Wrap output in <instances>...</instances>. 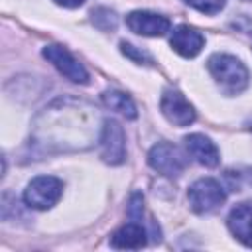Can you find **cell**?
Here are the masks:
<instances>
[{"mask_svg": "<svg viewBox=\"0 0 252 252\" xmlns=\"http://www.w3.org/2000/svg\"><path fill=\"white\" fill-rule=\"evenodd\" d=\"M209 73L224 94H238L248 87V69L244 63L228 53H215L207 61Z\"/></svg>", "mask_w": 252, "mask_h": 252, "instance_id": "6da1fadb", "label": "cell"}, {"mask_svg": "<svg viewBox=\"0 0 252 252\" xmlns=\"http://www.w3.org/2000/svg\"><path fill=\"white\" fill-rule=\"evenodd\" d=\"M63 193V183L53 175H39L32 179L24 191V203L32 209H51Z\"/></svg>", "mask_w": 252, "mask_h": 252, "instance_id": "7a4b0ae2", "label": "cell"}, {"mask_svg": "<svg viewBox=\"0 0 252 252\" xmlns=\"http://www.w3.org/2000/svg\"><path fill=\"white\" fill-rule=\"evenodd\" d=\"M187 199H189V205L195 213H211L224 203L226 193L217 179L203 177V179H197L189 187Z\"/></svg>", "mask_w": 252, "mask_h": 252, "instance_id": "3957f363", "label": "cell"}, {"mask_svg": "<svg viewBox=\"0 0 252 252\" xmlns=\"http://www.w3.org/2000/svg\"><path fill=\"white\" fill-rule=\"evenodd\" d=\"M148 163L152 169L167 177H177L187 167V159L181 150L169 142H158L148 154Z\"/></svg>", "mask_w": 252, "mask_h": 252, "instance_id": "277c9868", "label": "cell"}, {"mask_svg": "<svg viewBox=\"0 0 252 252\" xmlns=\"http://www.w3.org/2000/svg\"><path fill=\"white\" fill-rule=\"evenodd\" d=\"M43 57H45L61 75H65L69 81L79 83V85L89 83V73H87V69H85L63 45H57V43L45 45V47H43Z\"/></svg>", "mask_w": 252, "mask_h": 252, "instance_id": "5b68a950", "label": "cell"}, {"mask_svg": "<svg viewBox=\"0 0 252 252\" xmlns=\"http://www.w3.org/2000/svg\"><path fill=\"white\" fill-rule=\"evenodd\" d=\"M100 158L110 165H118L126 158V136L116 120H104L100 134Z\"/></svg>", "mask_w": 252, "mask_h": 252, "instance_id": "8992f818", "label": "cell"}, {"mask_svg": "<svg viewBox=\"0 0 252 252\" xmlns=\"http://www.w3.org/2000/svg\"><path fill=\"white\" fill-rule=\"evenodd\" d=\"M159 108H161V114L175 126H189L191 122H195L197 114H195V108L189 104V100L175 89H167L163 94H161V100H159Z\"/></svg>", "mask_w": 252, "mask_h": 252, "instance_id": "52a82bcc", "label": "cell"}, {"mask_svg": "<svg viewBox=\"0 0 252 252\" xmlns=\"http://www.w3.org/2000/svg\"><path fill=\"white\" fill-rule=\"evenodd\" d=\"M126 26L140 35L146 37H161L169 32L171 22L165 16L154 14V12H144V10H136L132 14L126 16Z\"/></svg>", "mask_w": 252, "mask_h": 252, "instance_id": "ba28073f", "label": "cell"}, {"mask_svg": "<svg viewBox=\"0 0 252 252\" xmlns=\"http://www.w3.org/2000/svg\"><path fill=\"white\" fill-rule=\"evenodd\" d=\"M169 43L171 47L181 55V57H195L201 53L203 45H205V37L195 30V28H189V26H177L173 32H171V37H169Z\"/></svg>", "mask_w": 252, "mask_h": 252, "instance_id": "9c48e42d", "label": "cell"}, {"mask_svg": "<svg viewBox=\"0 0 252 252\" xmlns=\"http://www.w3.org/2000/svg\"><path fill=\"white\" fill-rule=\"evenodd\" d=\"M185 148L195 158V161H199L205 167H217L220 163V154H219L217 146L203 134L185 136Z\"/></svg>", "mask_w": 252, "mask_h": 252, "instance_id": "30bf717a", "label": "cell"}, {"mask_svg": "<svg viewBox=\"0 0 252 252\" xmlns=\"http://www.w3.org/2000/svg\"><path fill=\"white\" fill-rule=\"evenodd\" d=\"M228 228L242 244L252 248V201H244L230 211Z\"/></svg>", "mask_w": 252, "mask_h": 252, "instance_id": "8fae6325", "label": "cell"}, {"mask_svg": "<svg viewBox=\"0 0 252 252\" xmlns=\"http://www.w3.org/2000/svg\"><path fill=\"white\" fill-rule=\"evenodd\" d=\"M146 230L138 220L126 222L124 226H120L112 236H110V246L118 248V250H138L142 246H146L148 238H146Z\"/></svg>", "mask_w": 252, "mask_h": 252, "instance_id": "7c38bea8", "label": "cell"}, {"mask_svg": "<svg viewBox=\"0 0 252 252\" xmlns=\"http://www.w3.org/2000/svg\"><path fill=\"white\" fill-rule=\"evenodd\" d=\"M102 100H104V104H106L110 110H116V112L124 114V116L130 118V120L138 116V110H136L134 100H132L128 94L120 93V91H106V93L102 94Z\"/></svg>", "mask_w": 252, "mask_h": 252, "instance_id": "4fadbf2b", "label": "cell"}, {"mask_svg": "<svg viewBox=\"0 0 252 252\" xmlns=\"http://www.w3.org/2000/svg\"><path fill=\"white\" fill-rule=\"evenodd\" d=\"M93 24L102 30V32H108V30H114L116 24H118V18L114 12H110L108 8H96L93 10Z\"/></svg>", "mask_w": 252, "mask_h": 252, "instance_id": "5bb4252c", "label": "cell"}, {"mask_svg": "<svg viewBox=\"0 0 252 252\" xmlns=\"http://www.w3.org/2000/svg\"><path fill=\"white\" fill-rule=\"evenodd\" d=\"M183 2L187 6L199 10L201 14H209V16L219 14L224 8V4H226V0H183Z\"/></svg>", "mask_w": 252, "mask_h": 252, "instance_id": "9a60e30c", "label": "cell"}, {"mask_svg": "<svg viewBox=\"0 0 252 252\" xmlns=\"http://www.w3.org/2000/svg\"><path fill=\"white\" fill-rule=\"evenodd\" d=\"M120 49H122V53H124L126 57L134 59L136 63H152V57H150L148 53H144V51L136 49L134 45H130V43H126V41H122V43H120Z\"/></svg>", "mask_w": 252, "mask_h": 252, "instance_id": "2e32d148", "label": "cell"}, {"mask_svg": "<svg viewBox=\"0 0 252 252\" xmlns=\"http://www.w3.org/2000/svg\"><path fill=\"white\" fill-rule=\"evenodd\" d=\"M142 211H144V199L140 193H134L132 199H130V205H128V215L132 220H140L142 219Z\"/></svg>", "mask_w": 252, "mask_h": 252, "instance_id": "e0dca14e", "label": "cell"}, {"mask_svg": "<svg viewBox=\"0 0 252 252\" xmlns=\"http://www.w3.org/2000/svg\"><path fill=\"white\" fill-rule=\"evenodd\" d=\"M57 6H63V8H79L85 4V0H53Z\"/></svg>", "mask_w": 252, "mask_h": 252, "instance_id": "ac0fdd59", "label": "cell"}, {"mask_svg": "<svg viewBox=\"0 0 252 252\" xmlns=\"http://www.w3.org/2000/svg\"><path fill=\"white\" fill-rule=\"evenodd\" d=\"M250 39H252V30H250Z\"/></svg>", "mask_w": 252, "mask_h": 252, "instance_id": "d6986e66", "label": "cell"}, {"mask_svg": "<svg viewBox=\"0 0 252 252\" xmlns=\"http://www.w3.org/2000/svg\"><path fill=\"white\" fill-rule=\"evenodd\" d=\"M250 128H252V122H250Z\"/></svg>", "mask_w": 252, "mask_h": 252, "instance_id": "ffe728a7", "label": "cell"}, {"mask_svg": "<svg viewBox=\"0 0 252 252\" xmlns=\"http://www.w3.org/2000/svg\"><path fill=\"white\" fill-rule=\"evenodd\" d=\"M248 2H252V0H248Z\"/></svg>", "mask_w": 252, "mask_h": 252, "instance_id": "44dd1931", "label": "cell"}]
</instances>
